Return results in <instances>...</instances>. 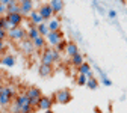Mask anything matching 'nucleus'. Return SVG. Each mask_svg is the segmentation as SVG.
Returning <instances> with one entry per match:
<instances>
[{
    "label": "nucleus",
    "instance_id": "obj_1",
    "mask_svg": "<svg viewBox=\"0 0 127 113\" xmlns=\"http://www.w3.org/2000/svg\"><path fill=\"white\" fill-rule=\"evenodd\" d=\"M8 38L11 41H18V42H21L23 39L27 38V30H24L23 27H14V29H11L8 32Z\"/></svg>",
    "mask_w": 127,
    "mask_h": 113
},
{
    "label": "nucleus",
    "instance_id": "obj_2",
    "mask_svg": "<svg viewBox=\"0 0 127 113\" xmlns=\"http://www.w3.org/2000/svg\"><path fill=\"white\" fill-rule=\"evenodd\" d=\"M53 100L56 103H59V104H68L73 100V95H71V92L68 89H61L53 95Z\"/></svg>",
    "mask_w": 127,
    "mask_h": 113
},
{
    "label": "nucleus",
    "instance_id": "obj_3",
    "mask_svg": "<svg viewBox=\"0 0 127 113\" xmlns=\"http://www.w3.org/2000/svg\"><path fill=\"white\" fill-rule=\"evenodd\" d=\"M53 103H55L53 96L41 95V98H39V101H38V104H36V109H39V110H42V112H45V110H52Z\"/></svg>",
    "mask_w": 127,
    "mask_h": 113
},
{
    "label": "nucleus",
    "instance_id": "obj_4",
    "mask_svg": "<svg viewBox=\"0 0 127 113\" xmlns=\"http://www.w3.org/2000/svg\"><path fill=\"white\" fill-rule=\"evenodd\" d=\"M5 18L8 20V23L11 24V27H21L23 23V15L21 14H6Z\"/></svg>",
    "mask_w": 127,
    "mask_h": 113
},
{
    "label": "nucleus",
    "instance_id": "obj_5",
    "mask_svg": "<svg viewBox=\"0 0 127 113\" xmlns=\"http://www.w3.org/2000/svg\"><path fill=\"white\" fill-rule=\"evenodd\" d=\"M45 39H47V42H49L50 45L56 47V45L64 39V33H62L61 30H58V32H49V35L45 36Z\"/></svg>",
    "mask_w": 127,
    "mask_h": 113
},
{
    "label": "nucleus",
    "instance_id": "obj_6",
    "mask_svg": "<svg viewBox=\"0 0 127 113\" xmlns=\"http://www.w3.org/2000/svg\"><path fill=\"white\" fill-rule=\"evenodd\" d=\"M53 48H44L42 53H41V63L47 67H53Z\"/></svg>",
    "mask_w": 127,
    "mask_h": 113
},
{
    "label": "nucleus",
    "instance_id": "obj_7",
    "mask_svg": "<svg viewBox=\"0 0 127 113\" xmlns=\"http://www.w3.org/2000/svg\"><path fill=\"white\" fill-rule=\"evenodd\" d=\"M38 14L41 15V18H42V21H47V20H52V17H53V11H52L50 5H42V6L39 8Z\"/></svg>",
    "mask_w": 127,
    "mask_h": 113
},
{
    "label": "nucleus",
    "instance_id": "obj_8",
    "mask_svg": "<svg viewBox=\"0 0 127 113\" xmlns=\"http://www.w3.org/2000/svg\"><path fill=\"white\" fill-rule=\"evenodd\" d=\"M20 47H21V50H23V53L24 54H32L35 51V47H33V42H32L30 39H23L21 42H20Z\"/></svg>",
    "mask_w": 127,
    "mask_h": 113
},
{
    "label": "nucleus",
    "instance_id": "obj_9",
    "mask_svg": "<svg viewBox=\"0 0 127 113\" xmlns=\"http://www.w3.org/2000/svg\"><path fill=\"white\" fill-rule=\"evenodd\" d=\"M32 11H33V2L32 0H27V2H23V3H20V14L23 15H29Z\"/></svg>",
    "mask_w": 127,
    "mask_h": 113
},
{
    "label": "nucleus",
    "instance_id": "obj_10",
    "mask_svg": "<svg viewBox=\"0 0 127 113\" xmlns=\"http://www.w3.org/2000/svg\"><path fill=\"white\" fill-rule=\"evenodd\" d=\"M26 95H27V98H29V100H32V98H41L42 92H41L39 88L32 86V88H29V89L26 90Z\"/></svg>",
    "mask_w": 127,
    "mask_h": 113
},
{
    "label": "nucleus",
    "instance_id": "obj_11",
    "mask_svg": "<svg viewBox=\"0 0 127 113\" xmlns=\"http://www.w3.org/2000/svg\"><path fill=\"white\" fill-rule=\"evenodd\" d=\"M14 104H17L20 109H21L23 106H27V104H29L27 95H26V93H20V95H17V96L14 98Z\"/></svg>",
    "mask_w": 127,
    "mask_h": 113
},
{
    "label": "nucleus",
    "instance_id": "obj_12",
    "mask_svg": "<svg viewBox=\"0 0 127 113\" xmlns=\"http://www.w3.org/2000/svg\"><path fill=\"white\" fill-rule=\"evenodd\" d=\"M65 53L70 56V57H73L74 54H77V53H80L79 51V47H77V44L76 42H67V48H65Z\"/></svg>",
    "mask_w": 127,
    "mask_h": 113
},
{
    "label": "nucleus",
    "instance_id": "obj_13",
    "mask_svg": "<svg viewBox=\"0 0 127 113\" xmlns=\"http://www.w3.org/2000/svg\"><path fill=\"white\" fill-rule=\"evenodd\" d=\"M49 5H50L53 14H59V12L64 11V2H62V0H52Z\"/></svg>",
    "mask_w": 127,
    "mask_h": 113
},
{
    "label": "nucleus",
    "instance_id": "obj_14",
    "mask_svg": "<svg viewBox=\"0 0 127 113\" xmlns=\"http://www.w3.org/2000/svg\"><path fill=\"white\" fill-rule=\"evenodd\" d=\"M0 63L5 65V67H8V68H12L15 65V57L11 56V54H5L2 59H0Z\"/></svg>",
    "mask_w": 127,
    "mask_h": 113
},
{
    "label": "nucleus",
    "instance_id": "obj_15",
    "mask_svg": "<svg viewBox=\"0 0 127 113\" xmlns=\"http://www.w3.org/2000/svg\"><path fill=\"white\" fill-rule=\"evenodd\" d=\"M52 72H53V68L52 67H47V65H42V63H41L39 68H38V74L41 77H50Z\"/></svg>",
    "mask_w": 127,
    "mask_h": 113
},
{
    "label": "nucleus",
    "instance_id": "obj_16",
    "mask_svg": "<svg viewBox=\"0 0 127 113\" xmlns=\"http://www.w3.org/2000/svg\"><path fill=\"white\" fill-rule=\"evenodd\" d=\"M29 18H30V23H32V24H35V26L44 23L42 18H41V15L38 14V11H32V12L29 14Z\"/></svg>",
    "mask_w": 127,
    "mask_h": 113
},
{
    "label": "nucleus",
    "instance_id": "obj_17",
    "mask_svg": "<svg viewBox=\"0 0 127 113\" xmlns=\"http://www.w3.org/2000/svg\"><path fill=\"white\" fill-rule=\"evenodd\" d=\"M32 42H33V47L38 48V50H44V48H45V38L44 36H38Z\"/></svg>",
    "mask_w": 127,
    "mask_h": 113
},
{
    "label": "nucleus",
    "instance_id": "obj_18",
    "mask_svg": "<svg viewBox=\"0 0 127 113\" xmlns=\"http://www.w3.org/2000/svg\"><path fill=\"white\" fill-rule=\"evenodd\" d=\"M47 26H49V30H50V32H58V30L61 29V21H59L58 18H52Z\"/></svg>",
    "mask_w": 127,
    "mask_h": 113
},
{
    "label": "nucleus",
    "instance_id": "obj_19",
    "mask_svg": "<svg viewBox=\"0 0 127 113\" xmlns=\"http://www.w3.org/2000/svg\"><path fill=\"white\" fill-rule=\"evenodd\" d=\"M83 63V56L80 54V53H77V54H74L73 57H71V65H74L76 68H79Z\"/></svg>",
    "mask_w": 127,
    "mask_h": 113
},
{
    "label": "nucleus",
    "instance_id": "obj_20",
    "mask_svg": "<svg viewBox=\"0 0 127 113\" xmlns=\"http://www.w3.org/2000/svg\"><path fill=\"white\" fill-rule=\"evenodd\" d=\"M36 29H38V33H39L41 36H44V38H45L47 35H49V32H50V30H49V26H47L45 23L38 24V26H36Z\"/></svg>",
    "mask_w": 127,
    "mask_h": 113
},
{
    "label": "nucleus",
    "instance_id": "obj_21",
    "mask_svg": "<svg viewBox=\"0 0 127 113\" xmlns=\"http://www.w3.org/2000/svg\"><path fill=\"white\" fill-rule=\"evenodd\" d=\"M38 36H41V35L38 33L36 26H35V27H29V30H27V39L33 41V39H35V38H38Z\"/></svg>",
    "mask_w": 127,
    "mask_h": 113
},
{
    "label": "nucleus",
    "instance_id": "obj_22",
    "mask_svg": "<svg viewBox=\"0 0 127 113\" xmlns=\"http://www.w3.org/2000/svg\"><path fill=\"white\" fill-rule=\"evenodd\" d=\"M0 93H5L8 98H14V89L11 86H0Z\"/></svg>",
    "mask_w": 127,
    "mask_h": 113
},
{
    "label": "nucleus",
    "instance_id": "obj_23",
    "mask_svg": "<svg viewBox=\"0 0 127 113\" xmlns=\"http://www.w3.org/2000/svg\"><path fill=\"white\" fill-rule=\"evenodd\" d=\"M6 14H20V5L18 3H12V5L6 6Z\"/></svg>",
    "mask_w": 127,
    "mask_h": 113
},
{
    "label": "nucleus",
    "instance_id": "obj_24",
    "mask_svg": "<svg viewBox=\"0 0 127 113\" xmlns=\"http://www.w3.org/2000/svg\"><path fill=\"white\" fill-rule=\"evenodd\" d=\"M86 86H88L89 89L95 90V89L98 88V82H97V78H95V77H92V78H88V80H86Z\"/></svg>",
    "mask_w": 127,
    "mask_h": 113
},
{
    "label": "nucleus",
    "instance_id": "obj_25",
    "mask_svg": "<svg viewBox=\"0 0 127 113\" xmlns=\"http://www.w3.org/2000/svg\"><path fill=\"white\" fill-rule=\"evenodd\" d=\"M77 69H79V74H82V75H86V74H88V72L91 71V67L88 65L86 62H83V63H82V65L79 67Z\"/></svg>",
    "mask_w": 127,
    "mask_h": 113
},
{
    "label": "nucleus",
    "instance_id": "obj_26",
    "mask_svg": "<svg viewBox=\"0 0 127 113\" xmlns=\"http://www.w3.org/2000/svg\"><path fill=\"white\" fill-rule=\"evenodd\" d=\"M0 29H3V30H6V32H9L12 27H11V24L8 23V20L5 18V15L3 17H0Z\"/></svg>",
    "mask_w": 127,
    "mask_h": 113
},
{
    "label": "nucleus",
    "instance_id": "obj_27",
    "mask_svg": "<svg viewBox=\"0 0 127 113\" xmlns=\"http://www.w3.org/2000/svg\"><path fill=\"white\" fill-rule=\"evenodd\" d=\"M11 104V98H8V96L5 93H0V106L2 107H6Z\"/></svg>",
    "mask_w": 127,
    "mask_h": 113
},
{
    "label": "nucleus",
    "instance_id": "obj_28",
    "mask_svg": "<svg viewBox=\"0 0 127 113\" xmlns=\"http://www.w3.org/2000/svg\"><path fill=\"white\" fill-rule=\"evenodd\" d=\"M53 48H55L56 51H59V53L65 51V48H67V41H65V39H62V41H61V42H59L56 47H53Z\"/></svg>",
    "mask_w": 127,
    "mask_h": 113
},
{
    "label": "nucleus",
    "instance_id": "obj_29",
    "mask_svg": "<svg viewBox=\"0 0 127 113\" xmlns=\"http://www.w3.org/2000/svg\"><path fill=\"white\" fill-rule=\"evenodd\" d=\"M32 110H33V107H32L30 104H27V106H23L21 107L20 113H32Z\"/></svg>",
    "mask_w": 127,
    "mask_h": 113
},
{
    "label": "nucleus",
    "instance_id": "obj_30",
    "mask_svg": "<svg viewBox=\"0 0 127 113\" xmlns=\"http://www.w3.org/2000/svg\"><path fill=\"white\" fill-rule=\"evenodd\" d=\"M86 80H88V78H86V75H82V74H79V77H77V83L83 86V85H86Z\"/></svg>",
    "mask_w": 127,
    "mask_h": 113
},
{
    "label": "nucleus",
    "instance_id": "obj_31",
    "mask_svg": "<svg viewBox=\"0 0 127 113\" xmlns=\"http://www.w3.org/2000/svg\"><path fill=\"white\" fill-rule=\"evenodd\" d=\"M52 54H53V62H55V63L61 60V53H59V51H56L55 48H53V53H52Z\"/></svg>",
    "mask_w": 127,
    "mask_h": 113
},
{
    "label": "nucleus",
    "instance_id": "obj_32",
    "mask_svg": "<svg viewBox=\"0 0 127 113\" xmlns=\"http://www.w3.org/2000/svg\"><path fill=\"white\" fill-rule=\"evenodd\" d=\"M12 3H17L15 0H0V5H3V6H9Z\"/></svg>",
    "mask_w": 127,
    "mask_h": 113
},
{
    "label": "nucleus",
    "instance_id": "obj_33",
    "mask_svg": "<svg viewBox=\"0 0 127 113\" xmlns=\"http://www.w3.org/2000/svg\"><path fill=\"white\" fill-rule=\"evenodd\" d=\"M101 77H103V83H104L106 86H112V82H110V80L106 77V74H103V72H101Z\"/></svg>",
    "mask_w": 127,
    "mask_h": 113
},
{
    "label": "nucleus",
    "instance_id": "obj_34",
    "mask_svg": "<svg viewBox=\"0 0 127 113\" xmlns=\"http://www.w3.org/2000/svg\"><path fill=\"white\" fill-rule=\"evenodd\" d=\"M8 38V32L3 30V29H0V41H5Z\"/></svg>",
    "mask_w": 127,
    "mask_h": 113
},
{
    "label": "nucleus",
    "instance_id": "obj_35",
    "mask_svg": "<svg viewBox=\"0 0 127 113\" xmlns=\"http://www.w3.org/2000/svg\"><path fill=\"white\" fill-rule=\"evenodd\" d=\"M5 48H6L5 41H0V53H5Z\"/></svg>",
    "mask_w": 127,
    "mask_h": 113
},
{
    "label": "nucleus",
    "instance_id": "obj_36",
    "mask_svg": "<svg viewBox=\"0 0 127 113\" xmlns=\"http://www.w3.org/2000/svg\"><path fill=\"white\" fill-rule=\"evenodd\" d=\"M5 14H6V6H3V5H0V17H3Z\"/></svg>",
    "mask_w": 127,
    "mask_h": 113
},
{
    "label": "nucleus",
    "instance_id": "obj_37",
    "mask_svg": "<svg viewBox=\"0 0 127 113\" xmlns=\"http://www.w3.org/2000/svg\"><path fill=\"white\" fill-rule=\"evenodd\" d=\"M109 17L110 18H117V11H109Z\"/></svg>",
    "mask_w": 127,
    "mask_h": 113
},
{
    "label": "nucleus",
    "instance_id": "obj_38",
    "mask_svg": "<svg viewBox=\"0 0 127 113\" xmlns=\"http://www.w3.org/2000/svg\"><path fill=\"white\" fill-rule=\"evenodd\" d=\"M92 77H94V72H92V71H89V72L86 74V78H92Z\"/></svg>",
    "mask_w": 127,
    "mask_h": 113
},
{
    "label": "nucleus",
    "instance_id": "obj_39",
    "mask_svg": "<svg viewBox=\"0 0 127 113\" xmlns=\"http://www.w3.org/2000/svg\"><path fill=\"white\" fill-rule=\"evenodd\" d=\"M15 2H17V3L20 5V3H23V2H27V0H15Z\"/></svg>",
    "mask_w": 127,
    "mask_h": 113
},
{
    "label": "nucleus",
    "instance_id": "obj_40",
    "mask_svg": "<svg viewBox=\"0 0 127 113\" xmlns=\"http://www.w3.org/2000/svg\"><path fill=\"white\" fill-rule=\"evenodd\" d=\"M94 110H95V113H101V112H100V109H98V107H95V109H94Z\"/></svg>",
    "mask_w": 127,
    "mask_h": 113
},
{
    "label": "nucleus",
    "instance_id": "obj_41",
    "mask_svg": "<svg viewBox=\"0 0 127 113\" xmlns=\"http://www.w3.org/2000/svg\"><path fill=\"white\" fill-rule=\"evenodd\" d=\"M44 113H55V112H53V110H45Z\"/></svg>",
    "mask_w": 127,
    "mask_h": 113
},
{
    "label": "nucleus",
    "instance_id": "obj_42",
    "mask_svg": "<svg viewBox=\"0 0 127 113\" xmlns=\"http://www.w3.org/2000/svg\"><path fill=\"white\" fill-rule=\"evenodd\" d=\"M36 2H42V0H36Z\"/></svg>",
    "mask_w": 127,
    "mask_h": 113
},
{
    "label": "nucleus",
    "instance_id": "obj_43",
    "mask_svg": "<svg viewBox=\"0 0 127 113\" xmlns=\"http://www.w3.org/2000/svg\"><path fill=\"white\" fill-rule=\"evenodd\" d=\"M120 2H123V3H124V0H120Z\"/></svg>",
    "mask_w": 127,
    "mask_h": 113
},
{
    "label": "nucleus",
    "instance_id": "obj_44",
    "mask_svg": "<svg viewBox=\"0 0 127 113\" xmlns=\"http://www.w3.org/2000/svg\"><path fill=\"white\" fill-rule=\"evenodd\" d=\"M109 113H110V112H109Z\"/></svg>",
    "mask_w": 127,
    "mask_h": 113
}]
</instances>
